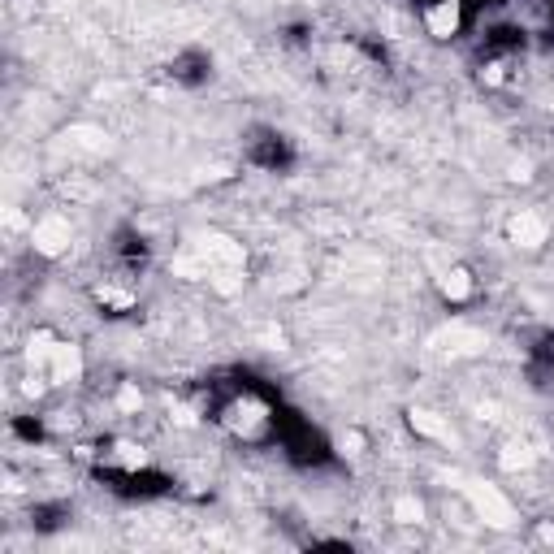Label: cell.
<instances>
[{"label": "cell", "instance_id": "cell-5", "mask_svg": "<svg viewBox=\"0 0 554 554\" xmlns=\"http://www.w3.org/2000/svg\"><path fill=\"white\" fill-rule=\"evenodd\" d=\"M433 347H438L442 355H477V351H485V334L472 329V325H451L433 338Z\"/></svg>", "mask_w": 554, "mask_h": 554}, {"label": "cell", "instance_id": "cell-6", "mask_svg": "<svg viewBox=\"0 0 554 554\" xmlns=\"http://www.w3.org/2000/svg\"><path fill=\"white\" fill-rule=\"evenodd\" d=\"M425 26L433 39H451L459 31V0H433L425 13Z\"/></svg>", "mask_w": 554, "mask_h": 554}, {"label": "cell", "instance_id": "cell-9", "mask_svg": "<svg viewBox=\"0 0 554 554\" xmlns=\"http://www.w3.org/2000/svg\"><path fill=\"white\" fill-rule=\"evenodd\" d=\"M394 520H399V524H420V520H425V507H420L416 498L407 494V498H399V503H394Z\"/></svg>", "mask_w": 554, "mask_h": 554}, {"label": "cell", "instance_id": "cell-10", "mask_svg": "<svg viewBox=\"0 0 554 554\" xmlns=\"http://www.w3.org/2000/svg\"><path fill=\"white\" fill-rule=\"evenodd\" d=\"M498 464L511 468V472H516V468H529V464H533V451H529V446H507V451L498 455Z\"/></svg>", "mask_w": 554, "mask_h": 554}, {"label": "cell", "instance_id": "cell-3", "mask_svg": "<svg viewBox=\"0 0 554 554\" xmlns=\"http://www.w3.org/2000/svg\"><path fill=\"white\" fill-rule=\"evenodd\" d=\"M507 234H511V243H516V247H529V252H537V247L550 239V226H546L542 213H533V208H520V213L511 217Z\"/></svg>", "mask_w": 554, "mask_h": 554}, {"label": "cell", "instance_id": "cell-8", "mask_svg": "<svg viewBox=\"0 0 554 554\" xmlns=\"http://www.w3.org/2000/svg\"><path fill=\"white\" fill-rule=\"evenodd\" d=\"M442 295L451 299V303H464L472 295V273L468 269H451V273H442Z\"/></svg>", "mask_w": 554, "mask_h": 554}, {"label": "cell", "instance_id": "cell-4", "mask_svg": "<svg viewBox=\"0 0 554 554\" xmlns=\"http://www.w3.org/2000/svg\"><path fill=\"white\" fill-rule=\"evenodd\" d=\"M48 377L57 381V386H70V381L83 377V347H74V342H57L48 355Z\"/></svg>", "mask_w": 554, "mask_h": 554}, {"label": "cell", "instance_id": "cell-2", "mask_svg": "<svg viewBox=\"0 0 554 554\" xmlns=\"http://www.w3.org/2000/svg\"><path fill=\"white\" fill-rule=\"evenodd\" d=\"M70 239H74L70 217H61V213H48L31 226V247L39 256H65L70 252Z\"/></svg>", "mask_w": 554, "mask_h": 554}, {"label": "cell", "instance_id": "cell-1", "mask_svg": "<svg viewBox=\"0 0 554 554\" xmlns=\"http://www.w3.org/2000/svg\"><path fill=\"white\" fill-rule=\"evenodd\" d=\"M464 494H468L472 511H477V520H485L490 529H516V524H520L516 507H511V498L498 490V485H490V481H468Z\"/></svg>", "mask_w": 554, "mask_h": 554}, {"label": "cell", "instance_id": "cell-7", "mask_svg": "<svg viewBox=\"0 0 554 554\" xmlns=\"http://www.w3.org/2000/svg\"><path fill=\"white\" fill-rule=\"evenodd\" d=\"M412 429L420 433V438H433V442H455L451 420H442L438 412H425V407H416V412H412Z\"/></svg>", "mask_w": 554, "mask_h": 554}]
</instances>
